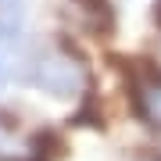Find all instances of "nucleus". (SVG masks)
Listing matches in <instances>:
<instances>
[{
  "label": "nucleus",
  "mask_w": 161,
  "mask_h": 161,
  "mask_svg": "<svg viewBox=\"0 0 161 161\" xmlns=\"http://www.w3.org/2000/svg\"><path fill=\"white\" fill-rule=\"evenodd\" d=\"M154 25L161 29V0H154Z\"/></svg>",
  "instance_id": "20e7f679"
},
{
  "label": "nucleus",
  "mask_w": 161,
  "mask_h": 161,
  "mask_svg": "<svg viewBox=\"0 0 161 161\" xmlns=\"http://www.w3.org/2000/svg\"><path fill=\"white\" fill-rule=\"evenodd\" d=\"M86 14V32L93 40H111L118 29V14H115V4L111 0H75Z\"/></svg>",
  "instance_id": "f257e3e1"
},
{
  "label": "nucleus",
  "mask_w": 161,
  "mask_h": 161,
  "mask_svg": "<svg viewBox=\"0 0 161 161\" xmlns=\"http://www.w3.org/2000/svg\"><path fill=\"white\" fill-rule=\"evenodd\" d=\"M72 125H86V129H108V111H104V104H100V93L86 86V93H82V100H79V108L72 111Z\"/></svg>",
  "instance_id": "f03ea898"
},
{
  "label": "nucleus",
  "mask_w": 161,
  "mask_h": 161,
  "mask_svg": "<svg viewBox=\"0 0 161 161\" xmlns=\"http://www.w3.org/2000/svg\"><path fill=\"white\" fill-rule=\"evenodd\" d=\"M64 150H68V140H64V132L54 129V125L36 129L32 140H29V154H40V158H47V161H61Z\"/></svg>",
  "instance_id": "7ed1b4c3"
}]
</instances>
